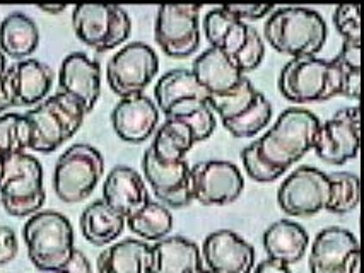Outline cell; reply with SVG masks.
I'll use <instances>...</instances> for the list:
<instances>
[{
    "mask_svg": "<svg viewBox=\"0 0 364 273\" xmlns=\"http://www.w3.org/2000/svg\"><path fill=\"white\" fill-rule=\"evenodd\" d=\"M321 121L303 108H287L267 133L241 150V161L253 182L272 183L282 178L315 147Z\"/></svg>",
    "mask_w": 364,
    "mask_h": 273,
    "instance_id": "obj_1",
    "label": "cell"
},
{
    "mask_svg": "<svg viewBox=\"0 0 364 273\" xmlns=\"http://www.w3.org/2000/svg\"><path fill=\"white\" fill-rule=\"evenodd\" d=\"M327 23L316 11L306 7H282L265 21V41L289 57H316L327 41Z\"/></svg>",
    "mask_w": 364,
    "mask_h": 273,
    "instance_id": "obj_2",
    "label": "cell"
},
{
    "mask_svg": "<svg viewBox=\"0 0 364 273\" xmlns=\"http://www.w3.org/2000/svg\"><path fill=\"white\" fill-rule=\"evenodd\" d=\"M24 116L29 123V150L50 154L79 132L86 111L74 98L58 91Z\"/></svg>",
    "mask_w": 364,
    "mask_h": 273,
    "instance_id": "obj_3",
    "label": "cell"
},
{
    "mask_svg": "<svg viewBox=\"0 0 364 273\" xmlns=\"http://www.w3.org/2000/svg\"><path fill=\"white\" fill-rule=\"evenodd\" d=\"M23 239L29 260L40 272H58L75 251L70 221L57 210H40L29 217Z\"/></svg>",
    "mask_w": 364,
    "mask_h": 273,
    "instance_id": "obj_4",
    "label": "cell"
},
{
    "mask_svg": "<svg viewBox=\"0 0 364 273\" xmlns=\"http://www.w3.org/2000/svg\"><path fill=\"white\" fill-rule=\"evenodd\" d=\"M342 75L336 60L318 57L291 58L279 74V92L294 104L321 103L341 96Z\"/></svg>",
    "mask_w": 364,
    "mask_h": 273,
    "instance_id": "obj_5",
    "label": "cell"
},
{
    "mask_svg": "<svg viewBox=\"0 0 364 273\" xmlns=\"http://www.w3.org/2000/svg\"><path fill=\"white\" fill-rule=\"evenodd\" d=\"M46 200L43 166L35 155L24 152L4 161L0 174V201L12 217H31Z\"/></svg>",
    "mask_w": 364,
    "mask_h": 273,
    "instance_id": "obj_6",
    "label": "cell"
},
{
    "mask_svg": "<svg viewBox=\"0 0 364 273\" xmlns=\"http://www.w3.org/2000/svg\"><path fill=\"white\" fill-rule=\"evenodd\" d=\"M209 106L221 118L223 127L235 138H252L272 118L270 101L245 77L236 89L223 96H210Z\"/></svg>",
    "mask_w": 364,
    "mask_h": 273,
    "instance_id": "obj_7",
    "label": "cell"
},
{
    "mask_svg": "<svg viewBox=\"0 0 364 273\" xmlns=\"http://www.w3.org/2000/svg\"><path fill=\"white\" fill-rule=\"evenodd\" d=\"M105 173V159L96 147L74 144L58 157L53 191L63 204H80L92 195Z\"/></svg>",
    "mask_w": 364,
    "mask_h": 273,
    "instance_id": "obj_8",
    "label": "cell"
},
{
    "mask_svg": "<svg viewBox=\"0 0 364 273\" xmlns=\"http://www.w3.org/2000/svg\"><path fill=\"white\" fill-rule=\"evenodd\" d=\"M75 36L95 52L105 53L124 45L132 33V21L124 7L109 4H80L72 11Z\"/></svg>",
    "mask_w": 364,
    "mask_h": 273,
    "instance_id": "obj_9",
    "label": "cell"
},
{
    "mask_svg": "<svg viewBox=\"0 0 364 273\" xmlns=\"http://www.w3.org/2000/svg\"><path fill=\"white\" fill-rule=\"evenodd\" d=\"M159 72V58L149 45L134 41L125 45L108 60L107 82L122 98L144 94Z\"/></svg>",
    "mask_w": 364,
    "mask_h": 273,
    "instance_id": "obj_10",
    "label": "cell"
},
{
    "mask_svg": "<svg viewBox=\"0 0 364 273\" xmlns=\"http://www.w3.org/2000/svg\"><path fill=\"white\" fill-rule=\"evenodd\" d=\"M200 6H161L154 24L156 43L171 58H187L200 46Z\"/></svg>",
    "mask_w": 364,
    "mask_h": 273,
    "instance_id": "obj_11",
    "label": "cell"
},
{
    "mask_svg": "<svg viewBox=\"0 0 364 273\" xmlns=\"http://www.w3.org/2000/svg\"><path fill=\"white\" fill-rule=\"evenodd\" d=\"M328 174L313 166H299L282 182L277 191L279 208L289 217H311L327 208Z\"/></svg>",
    "mask_w": 364,
    "mask_h": 273,
    "instance_id": "obj_12",
    "label": "cell"
},
{
    "mask_svg": "<svg viewBox=\"0 0 364 273\" xmlns=\"http://www.w3.org/2000/svg\"><path fill=\"white\" fill-rule=\"evenodd\" d=\"M192 196L204 207H224L236 201L245 188L240 167L230 161H202L190 167Z\"/></svg>",
    "mask_w": 364,
    "mask_h": 273,
    "instance_id": "obj_13",
    "label": "cell"
},
{
    "mask_svg": "<svg viewBox=\"0 0 364 273\" xmlns=\"http://www.w3.org/2000/svg\"><path fill=\"white\" fill-rule=\"evenodd\" d=\"M359 135H361L359 108H344L320 125L313 150L323 162L342 166L358 157Z\"/></svg>",
    "mask_w": 364,
    "mask_h": 273,
    "instance_id": "obj_14",
    "label": "cell"
},
{
    "mask_svg": "<svg viewBox=\"0 0 364 273\" xmlns=\"http://www.w3.org/2000/svg\"><path fill=\"white\" fill-rule=\"evenodd\" d=\"M358 263L361 250L349 229L332 225L316 234L308 260L310 273H350Z\"/></svg>",
    "mask_w": 364,
    "mask_h": 273,
    "instance_id": "obj_15",
    "label": "cell"
},
{
    "mask_svg": "<svg viewBox=\"0 0 364 273\" xmlns=\"http://www.w3.org/2000/svg\"><path fill=\"white\" fill-rule=\"evenodd\" d=\"M142 173L156 199L166 208H183L193 201L190 183V164L185 161L163 164L152 154L151 147L142 155Z\"/></svg>",
    "mask_w": 364,
    "mask_h": 273,
    "instance_id": "obj_16",
    "label": "cell"
},
{
    "mask_svg": "<svg viewBox=\"0 0 364 273\" xmlns=\"http://www.w3.org/2000/svg\"><path fill=\"white\" fill-rule=\"evenodd\" d=\"M200 256L210 273H252L255 267V247L230 229L210 233Z\"/></svg>",
    "mask_w": 364,
    "mask_h": 273,
    "instance_id": "obj_17",
    "label": "cell"
},
{
    "mask_svg": "<svg viewBox=\"0 0 364 273\" xmlns=\"http://www.w3.org/2000/svg\"><path fill=\"white\" fill-rule=\"evenodd\" d=\"M154 98L156 106L166 120H178L209 101V92L198 84L192 70L176 69L161 75L154 87Z\"/></svg>",
    "mask_w": 364,
    "mask_h": 273,
    "instance_id": "obj_18",
    "label": "cell"
},
{
    "mask_svg": "<svg viewBox=\"0 0 364 273\" xmlns=\"http://www.w3.org/2000/svg\"><path fill=\"white\" fill-rule=\"evenodd\" d=\"M58 87L74 98L84 111L91 113L101 94V67L86 53L74 52L63 58L58 72Z\"/></svg>",
    "mask_w": 364,
    "mask_h": 273,
    "instance_id": "obj_19",
    "label": "cell"
},
{
    "mask_svg": "<svg viewBox=\"0 0 364 273\" xmlns=\"http://www.w3.org/2000/svg\"><path fill=\"white\" fill-rule=\"evenodd\" d=\"M158 125L159 109L146 94L122 98L112 111V127L127 144L146 142L158 130Z\"/></svg>",
    "mask_w": 364,
    "mask_h": 273,
    "instance_id": "obj_20",
    "label": "cell"
},
{
    "mask_svg": "<svg viewBox=\"0 0 364 273\" xmlns=\"http://www.w3.org/2000/svg\"><path fill=\"white\" fill-rule=\"evenodd\" d=\"M101 200L127 221L149 201V193L137 171L129 166H115L105 178Z\"/></svg>",
    "mask_w": 364,
    "mask_h": 273,
    "instance_id": "obj_21",
    "label": "cell"
},
{
    "mask_svg": "<svg viewBox=\"0 0 364 273\" xmlns=\"http://www.w3.org/2000/svg\"><path fill=\"white\" fill-rule=\"evenodd\" d=\"M7 77L14 94V104L26 108H35L48 98L55 81L52 67L35 58L21 60L12 67H7Z\"/></svg>",
    "mask_w": 364,
    "mask_h": 273,
    "instance_id": "obj_22",
    "label": "cell"
},
{
    "mask_svg": "<svg viewBox=\"0 0 364 273\" xmlns=\"http://www.w3.org/2000/svg\"><path fill=\"white\" fill-rule=\"evenodd\" d=\"M192 74L196 75L204 89L210 96H223L240 86L245 74L238 69L235 60L218 48H207L193 60Z\"/></svg>",
    "mask_w": 364,
    "mask_h": 273,
    "instance_id": "obj_23",
    "label": "cell"
},
{
    "mask_svg": "<svg viewBox=\"0 0 364 273\" xmlns=\"http://www.w3.org/2000/svg\"><path fill=\"white\" fill-rule=\"evenodd\" d=\"M262 243L269 260L291 267L306 255L310 236L301 224L289 218H281L265 229Z\"/></svg>",
    "mask_w": 364,
    "mask_h": 273,
    "instance_id": "obj_24",
    "label": "cell"
},
{
    "mask_svg": "<svg viewBox=\"0 0 364 273\" xmlns=\"http://www.w3.org/2000/svg\"><path fill=\"white\" fill-rule=\"evenodd\" d=\"M202 264L200 247L183 236L164 238L151 246V273H196Z\"/></svg>",
    "mask_w": 364,
    "mask_h": 273,
    "instance_id": "obj_25",
    "label": "cell"
},
{
    "mask_svg": "<svg viewBox=\"0 0 364 273\" xmlns=\"http://www.w3.org/2000/svg\"><path fill=\"white\" fill-rule=\"evenodd\" d=\"M98 273H151V246L141 239H124L105 247L96 260Z\"/></svg>",
    "mask_w": 364,
    "mask_h": 273,
    "instance_id": "obj_26",
    "label": "cell"
},
{
    "mask_svg": "<svg viewBox=\"0 0 364 273\" xmlns=\"http://www.w3.org/2000/svg\"><path fill=\"white\" fill-rule=\"evenodd\" d=\"M40 46V29L24 12H12L0 23V52L12 60H28Z\"/></svg>",
    "mask_w": 364,
    "mask_h": 273,
    "instance_id": "obj_27",
    "label": "cell"
},
{
    "mask_svg": "<svg viewBox=\"0 0 364 273\" xmlns=\"http://www.w3.org/2000/svg\"><path fill=\"white\" fill-rule=\"evenodd\" d=\"M202 31L210 43V48L221 50L232 58L247 43L250 24L236 19L221 6L204 16Z\"/></svg>",
    "mask_w": 364,
    "mask_h": 273,
    "instance_id": "obj_28",
    "label": "cell"
},
{
    "mask_svg": "<svg viewBox=\"0 0 364 273\" xmlns=\"http://www.w3.org/2000/svg\"><path fill=\"white\" fill-rule=\"evenodd\" d=\"M79 228L84 239L92 246H109L124 233L125 218L103 200H96L82 210Z\"/></svg>",
    "mask_w": 364,
    "mask_h": 273,
    "instance_id": "obj_29",
    "label": "cell"
},
{
    "mask_svg": "<svg viewBox=\"0 0 364 273\" xmlns=\"http://www.w3.org/2000/svg\"><path fill=\"white\" fill-rule=\"evenodd\" d=\"M193 145L196 140L183 121L166 120L154 132L151 150L159 162L173 164L185 161Z\"/></svg>",
    "mask_w": 364,
    "mask_h": 273,
    "instance_id": "obj_30",
    "label": "cell"
},
{
    "mask_svg": "<svg viewBox=\"0 0 364 273\" xmlns=\"http://www.w3.org/2000/svg\"><path fill=\"white\" fill-rule=\"evenodd\" d=\"M125 224L135 236L141 238V241L158 243L171 233L173 216L169 208L161 205L159 201L149 200L139 212L127 218Z\"/></svg>",
    "mask_w": 364,
    "mask_h": 273,
    "instance_id": "obj_31",
    "label": "cell"
},
{
    "mask_svg": "<svg viewBox=\"0 0 364 273\" xmlns=\"http://www.w3.org/2000/svg\"><path fill=\"white\" fill-rule=\"evenodd\" d=\"M330 182V200L327 205V212L344 216L358 208L361 200V188H359V178L347 171L328 174Z\"/></svg>",
    "mask_w": 364,
    "mask_h": 273,
    "instance_id": "obj_32",
    "label": "cell"
},
{
    "mask_svg": "<svg viewBox=\"0 0 364 273\" xmlns=\"http://www.w3.org/2000/svg\"><path fill=\"white\" fill-rule=\"evenodd\" d=\"M29 150V123L26 116L19 113H7L0 116V157L9 159L12 155Z\"/></svg>",
    "mask_w": 364,
    "mask_h": 273,
    "instance_id": "obj_33",
    "label": "cell"
},
{
    "mask_svg": "<svg viewBox=\"0 0 364 273\" xmlns=\"http://www.w3.org/2000/svg\"><path fill=\"white\" fill-rule=\"evenodd\" d=\"M178 121H183V123L190 128L196 144L213 137V133L215 132V125H218L213 108L209 106V101L200 103L198 106L190 109L187 115L178 118Z\"/></svg>",
    "mask_w": 364,
    "mask_h": 273,
    "instance_id": "obj_34",
    "label": "cell"
},
{
    "mask_svg": "<svg viewBox=\"0 0 364 273\" xmlns=\"http://www.w3.org/2000/svg\"><path fill=\"white\" fill-rule=\"evenodd\" d=\"M264 57H265L264 40H262L260 33L257 31V28L250 26L247 43H245L243 48L232 57V60H235V64L238 65L241 72L247 74V72H253V70H257L262 62H264Z\"/></svg>",
    "mask_w": 364,
    "mask_h": 273,
    "instance_id": "obj_35",
    "label": "cell"
},
{
    "mask_svg": "<svg viewBox=\"0 0 364 273\" xmlns=\"http://www.w3.org/2000/svg\"><path fill=\"white\" fill-rule=\"evenodd\" d=\"M333 24L344 40L361 43V7L355 4L338 6L333 11Z\"/></svg>",
    "mask_w": 364,
    "mask_h": 273,
    "instance_id": "obj_36",
    "label": "cell"
},
{
    "mask_svg": "<svg viewBox=\"0 0 364 273\" xmlns=\"http://www.w3.org/2000/svg\"><path fill=\"white\" fill-rule=\"evenodd\" d=\"M19 243L18 236L7 225H0V267L11 263L18 256Z\"/></svg>",
    "mask_w": 364,
    "mask_h": 273,
    "instance_id": "obj_37",
    "label": "cell"
},
{
    "mask_svg": "<svg viewBox=\"0 0 364 273\" xmlns=\"http://www.w3.org/2000/svg\"><path fill=\"white\" fill-rule=\"evenodd\" d=\"M230 14L240 21H257L269 16L274 6H255V4H241V6H223Z\"/></svg>",
    "mask_w": 364,
    "mask_h": 273,
    "instance_id": "obj_38",
    "label": "cell"
},
{
    "mask_svg": "<svg viewBox=\"0 0 364 273\" xmlns=\"http://www.w3.org/2000/svg\"><path fill=\"white\" fill-rule=\"evenodd\" d=\"M336 60L341 65L349 67V69L361 70V43L344 40V43H342V48H341V53L337 55Z\"/></svg>",
    "mask_w": 364,
    "mask_h": 273,
    "instance_id": "obj_39",
    "label": "cell"
},
{
    "mask_svg": "<svg viewBox=\"0 0 364 273\" xmlns=\"http://www.w3.org/2000/svg\"><path fill=\"white\" fill-rule=\"evenodd\" d=\"M55 273H92L91 263L86 258V255L82 251L75 250L74 255L70 256V260L67 262L58 272Z\"/></svg>",
    "mask_w": 364,
    "mask_h": 273,
    "instance_id": "obj_40",
    "label": "cell"
},
{
    "mask_svg": "<svg viewBox=\"0 0 364 273\" xmlns=\"http://www.w3.org/2000/svg\"><path fill=\"white\" fill-rule=\"evenodd\" d=\"M14 94H12V87L9 82V77H7V70L6 75L0 79V113L7 111V109L14 108Z\"/></svg>",
    "mask_w": 364,
    "mask_h": 273,
    "instance_id": "obj_41",
    "label": "cell"
},
{
    "mask_svg": "<svg viewBox=\"0 0 364 273\" xmlns=\"http://www.w3.org/2000/svg\"><path fill=\"white\" fill-rule=\"evenodd\" d=\"M252 273H293V272H291V268L286 267V264L267 258L264 262L258 263L255 272Z\"/></svg>",
    "mask_w": 364,
    "mask_h": 273,
    "instance_id": "obj_42",
    "label": "cell"
},
{
    "mask_svg": "<svg viewBox=\"0 0 364 273\" xmlns=\"http://www.w3.org/2000/svg\"><path fill=\"white\" fill-rule=\"evenodd\" d=\"M38 9L46 12V14L57 16V14H62V12L67 9V6H40Z\"/></svg>",
    "mask_w": 364,
    "mask_h": 273,
    "instance_id": "obj_43",
    "label": "cell"
},
{
    "mask_svg": "<svg viewBox=\"0 0 364 273\" xmlns=\"http://www.w3.org/2000/svg\"><path fill=\"white\" fill-rule=\"evenodd\" d=\"M6 69H7V60H6V57H4V53L0 52V72Z\"/></svg>",
    "mask_w": 364,
    "mask_h": 273,
    "instance_id": "obj_44",
    "label": "cell"
},
{
    "mask_svg": "<svg viewBox=\"0 0 364 273\" xmlns=\"http://www.w3.org/2000/svg\"><path fill=\"white\" fill-rule=\"evenodd\" d=\"M350 273H361V263L355 264V267L353 268V272H350Z\"/></svg>",
    "mask_w": 364,
    "mask_h": 273,
    "instance_id": "obj_45",
    "label": "cell"
},
{
    "mask_svg": "<svg viewBox=\"0 0 364 273\" xmlns=\"http://www.w3.org/2000/svg\"><path fill=\"white\" fill-rule=\"evenodd\" d=\"M4 161H6V159H4V157H0V174H2V167H4Z\"/></svg>",
    "mask_w": 364,
    "mask_h": 273,
    "instance_id": "obj_46",
    "label": "cell"
},
{
    "mask_svg": "<svg viewBox=\"0 0 364 273\" xmlns=\"http://www.w3.org/2000/svg\"><path fill=\"white\" fill-rule=\"evenodd\" d=\"M196 273H210V272H207V270H204V268H200V270L196 272Z\"/></svg>",
    "mask_w": 364,
    "mask_h": 273,
    "instance_id": "obj_47",
    "label": "cell"
}]
</instances>
